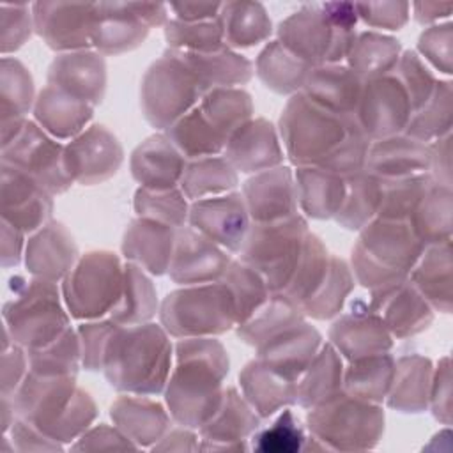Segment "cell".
I'll list each match as a JSON object with an SVG mask.
<instances>
[{
  "instance_id": "52a82bcc",
  "label": "cell",
  "mask_w": 453,
  "mask_h": 453,
  "mask_svg": "<svg viewBox=\"0 0 453 453\" xmlns=\"http://www.w3.org/2000/svg\"><path fill=\"white\" fill-rule=\"evenodd\" d=\"M354 85H356L354 76L349 73V69H342V67L320 69L313 73L308 81V88L315 103H320L327 108H340V110H347L349 101L345 97L354 96V90H356Z\"/></svg>"
},
{
  "instance_id": "8992f818",
  "label": "cell",
  "mask_w": 453,
  "mask_h": 453,
  "mask_svg": "<svg viewBox=\"0 0 453 453\" xmlns=\"http://www.w3.org/2000/svg\"><path fill=\"white\" fill-rule=\"evenodd\" d=\"M237 196H230L226 200H219V212L212 202H202L195 207L193 221L203 228L211 237L221 239L219 242L228 246H237L242 241V232L246 226V214L242 211V203L235 200Z\"/></svg>"
},
{
  "instance_id": "8fae6325",
  "label": "cell",
  "mask_w": 453,
  "mask_h": 453,
  "mask_svg": "<svg viewBox=\"0 0 453 453\" xmlns=\"http://www.w3.org/2000/svg\"><path fill=\"white\" fill-rule=\"evenodd\" d=\"M223 4H184V5H172V9L177 12L180 19L186 21H198L202 18H211L219 14Z\"/></svg>"
},
{
  "instance_id": "6da1fadb",
  "label": "cell",
  "mask_w": 453,
  "mask_h": 453,
  "mask_svg": "<svg viewBox=\"0 0 453 453\" xmlns=\"http://www.w3.org/2000/svg\"><path fill=\"white\" fill-rule=\"evenodd\" d=\"M161 4H96L90 39L104 51H122L143 41L149 25L163 21Z\"/></svg>"
},
{
  "instance_id": "9c48e42d",
  "label": "cell",
  "mask_w": 453,
  "mask_h": 453,
  "mask_svg": "<svg viewBox=\"0 0 453 453\" xmlns=\"http://www.w3.org/2000/svg\"><path fill=\"white\" fill-rule=\"evenodd\" d=\"M258 448L264 451H292L299 448L303 435L301 430L296 426L292 414L285 411L283 416L271 428L258 435Z\"/></svg>"
},
{
  "instance_id": "30bf717a",
  "label": "cell",
  "mask_w": 453,
  "mask_h": 453,
  "mask_svg": "<svg viewBox=\"0 0 453 453\" xmlns=\"http://www.w3.org/2000/svg\"><path fill=\"white\" fill-rule=\"evenodd\" d=\"M356 12L370 25L398 28L407 19L409 4H354Z\"/></svg>"
},
{
  "instance_id": "7a4b0ae2",
  "label": "cell",
  "mask_w": 453,
  "mask_h": 453,
  "mask_svg": "<svg viewBox=\"0 0 453 453\" xmlns=\"http://www.w3.org/2000/svg\"><path fill=\"white\" fill-rule=\"evenodd\" d=\"M267 228H258L253 232L248 248H246V260L253 265L265 267L264 271L269 274V283L274 287L276 280V267L280 273V287H285L290 274L292 265L299 262V242L303 223L297 219L276 225H265Z\"/></svg>"
},
{
  "instance_id": "ba28073f",
  "label": "cell",
  "mask_w": 453,
  "mask_h": 453,
  "mask_svg": "<svg viewBox=\"0 0 453 453\" xmlns=\"http://www.w3.org/2000/svg\"><path fill=\"white\" fill-rule=\"evenodd\" d=\"M168 41L177 46H193V48H205L214 50L219 46L223 30L219 21H203V23H180L172 21L168 23Z\"/></svg>"
},
{
  "instance_id": "3957f363",
  "label": "cell",
  "mask_w": 453,
  "mask_h": 453,
  "mask_svg": "<svg viewBox=\"0 0 453 453\" xmlns=\"http://www.w3.org/2000/svg\"><path fill=\"white\" fill-rule=\"evenodd\" d=\"M37 32L53 48L87 44L96 19V4L39 2L34 5Z\"/></svg>"
},
{
  "instance_id": "5b68a950",
  "label": "cell",
  "mask_w": 453,
  "mask_h": 453,
  "mask_svg": "<svg viewBox=\"0 0 453 453\" xmlns=\"http://www.w3.org/2000/svg\"><path fill=\"white\" fill-rule=\"evenodd\" d=\"M219 18L223 35L234 44L251 46L271 32V21L267 19L265 11L260 4H223Z\"/></svg>"
},
{
  "instance_id": "7c38bea8",
  "label": "cell",
  "mask_w": 453,
  "mask_h": 453,
  "mask_svg": "<svg viewBox=\"0 0 453 453\" xmlns=\"http://www.w3.org/2000/svg\"><path fill=\"white\" fill-rule=\"evenodd\" d=\"M416 5H418L419 9H425V14H430L428 18H437L434 12H428V4H416ZM444 5H446V4H435V9L441 11V7H444ZM430 7H434V4H430ZM428 18H426V19H428Z\"/></svg>"
},
{
  "instance_id": "277c9868",
  "label": "cell",
  "mask_w": 453,
  "mask_h": 453,
  "mask_svg": "<svg viewBox=\"0 0 453 453\" xmlns=\"http://www.w3.org/2000/svg\"><path fill=\"white\" fill-rule=\"evenodd\" d=\"M280 32L292 50L311 57L320 53L327 55V51L343 55L350 42H354L350 30L336 28L322 9H306L296 12L292 18L281 23Z\"/></svg>"
}]
</instances>
